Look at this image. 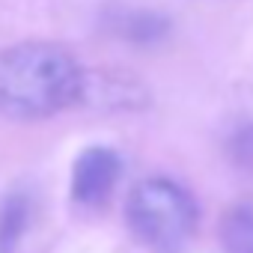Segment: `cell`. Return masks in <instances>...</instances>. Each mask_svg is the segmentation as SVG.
Instances as JSON below:
<instances>
[{
    "mask_svg": "<svg viewBox=\"0 0 253 253\" xmlns=\"http://www.w3.org/2000/svg\"><path fill=\"white\" fill-rule=\"evenodd\" d=\"M125 217L134 238L152 253H182L197 232V206L170 179L140 182L128 194Z\"/></svg>",
    "mask_w": 253,
    "mask_h": 253,
    "instance_id": "obj_2",
    "label": "cell"
},
{
    "mask_svg": "<svg viewBox=\"0 0 253 253\" xmlns=\"http://www.w3.org/2000/svg\"><path fill=\"white\" fill-rule=\"evenodd\" d=\"M86 72L51 42H21L0 51V113L9 119H45L86 95Z\"/></svg>",
    "mask_w": 253,
    "mask_h": 253,
    "instance_id": "obj_1",
    "label": "cell"
},
{
    "mask_svg": "<svg viewBox=\"0 0 253 253\" xmlns=\"http://www.w3.org/2000/svg\"><path fill=\"white\" fill-rule=\"evenodd\" d=\"M27 217H30V203L24 194H9L0 203V253H9L21 241Z\"/></svg>",
    "mask_w": 253,
    "mask_h": 253,
    "instance_id": "obj_5",
    "label": "cell"
},
{
    "mask_svg": "<svg viewBox=\"0 0 253 253\" xmlns=\"http://www.w3.org/2000/svg\"><path fill=\"white\" fill-rule=\"evenodd\" d=\"M122 173V161L107 146H89L72 167V200L81 206H98L110 197Z\"/></svg>",
    "mask_w": 253,
    "mask_h": 253,
    "instance_id": "obj_3",
    "label": "cell"
},
{
    "mask_svg": "<svg viewBox=\"0 0 253 253\" xmlns=\"http://www.w3.org/2000/svg\"><path fill=\"white\" fill-rule=\"evenodd\" d=\"M223 253H253V206L238 203L220 220Z\"/></svg>",
    "mask_w": 253,
    "mask_h": 253,
    "instance_id": "obj_4",
    "label": "cell"
},
{
    "mask_svg": "<svg viewBox=\"0 0 253 253\" xmlns=\"http://www.w3.org/2000/svg\"><path fill=\"white\" fill-rule=\"evenodd\" d=\"M229 152H232V161H235L238 167H244V170L253 173V125H247V128H241V131L235 134Z\"/></svg>",
    "mask_w": 253,
    "mask_h": 253,
    "instance_id": "obj_6",
    "label": "cell"
}]
</instances>
